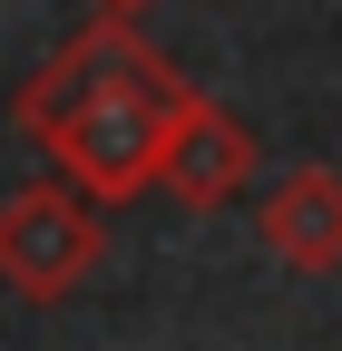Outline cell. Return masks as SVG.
Masks as SVG:
<instances>
[{
  "instance_id": "277c9868",
  "label": "cell",
  "mask_w": 342,
  "mask_h": 351,
  "mask_svg": "<svg viewBox=\"0 0 342 351\" xmlns=\"http://www.w3.org/2000/svg\"><path fill=\"white\" fill-rule=\"evenodd\" d=\"M254 234L293 274H342V166H284L254 195Z\"/></svg>"
},
{
  "instance_id": "6da1fadb",
  "label": "cell",
  "mask_w": 342,
  "mask_h": 351,
  "mask_svg": "<svg viewBox=\"0 0 342 351\" xmlns=\"http://www.w3.org/2000/svg\"><path fill=\"white\" fill-rule=\"evenodd\" d=\"M186 108H196V78L166 59L137 20H89L78 39H59V49L20 78V98H10L20 137L98 215L127 205V195H157Z\"/></svg>"
},
{
  "instance_id": "3957f363",
  "label": "cell",
  "mask_w": 342,
  "mask_h": 351,
  "mask_svg": "<svg viewBox=\"0 0 342 351\" xmlns=\"http://www.w3.org/2000/svg\"><path fill=\"white\" fill-rule=\"evenodd\" d=\"M254 166H264V147H254V127L225 108V98H205L196 88V108L176 127V147H166V176H157V195H176L186 215H216L254 186Z\"/></svg>"
},
{
  "instance_id": "7a4b0ae2",
  "label": "cell",
  "mask_w": 342,
  "mask_h": 351,
  "mask_svg": "<svg viewBox=\"0 0 342 351\" xmlns=\"http://www.w3.org/2000/svg\"><path fill=\"white\" fill-rule=\"evenodd\" d=\"M98 263H108V215L78 186L39 176V186L0 195V283L20 302H69Z\"/></svg>"
},
{
  "instance_id": "5b68a950",
  "label": "cell",
  "mask_w": 342,
  "mask_h": 351,
  "mask_svg": "<svg viewBox=\"0 0 342 351\" xmlns=\"http://www.w3.org/2000/svg\"><path fill=\"white\" fill-rule=\"evenodd\" d=\"M147 10V0H98V20H137Z\"/></svg>"
}]
</instances>
